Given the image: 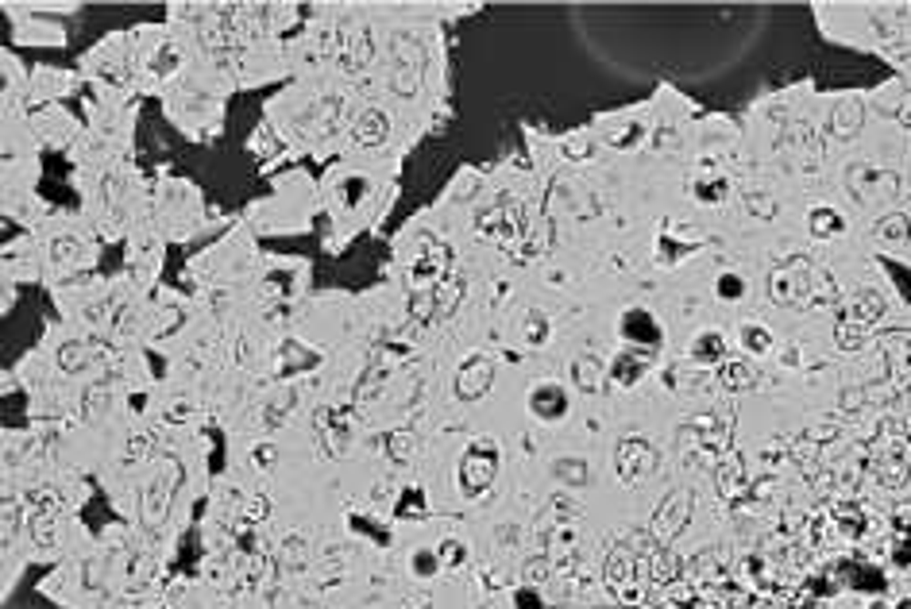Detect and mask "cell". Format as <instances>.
<instances>
[{"mask_svg": "<svg viewBox=\"0 0 911 609\" xmlns=\"http://www.w3.org/2000/svg\"><path fill=\"white\" fill-rule=\"evenodd\" d=\"M267 517H271V498H267V493H255V498L243 505V521H248V524H263Z\"/></svg>", "mask_w": 911, "mask_h": 609, "instance_id": "cell-46", "label": "cell"}, {"mask_svg": "<svg viewBox=\"0 0 911 609\" xmlns=\"http://www.w3.org/2000/svg\"><path fill=\"white\" fill-rule=\"evenodd\" d=\"M881 351H885V363H888L892 393H907L911 390V336L907 332H885L881 336Z\"/></svg>", "mask_w": 911, "mask_h": 609, "instance_id": "cell-12", "label": "cell"}, {"mask_svg": "<svg viewBox=\"0 0 911 609\" xmlns=\"http://www.w3.org/2000/svg\"><path fill=\"white\" fill-rule=\"evenodd\" d=\"M405 609H429V594H421V598H405Z\"/></svg>", "mask_w": 911, "mask_h": 609, "instance_id": "cell-57", "label": "cell"}, {"mask_svg": "<svg viewBox=\"0 0 911 609\" xmlns=\"http://www.w3.org/2000/svg\"><path fill=\"white\" fill-rule=\"evenodd\" d=\"M448 270H452V247L436 236H421V251L410 267V289L414 293L436 289L448 278Z\"/></svg>", "mask_w": 911, "mask_h": 609, "instance_id": "cell-5", "label": "cell"}, {"mask_svg": "<svg viewBox=\"0 0 911 609\" xmlns=\"http://www.w3.org/2000/svg\"><path fill=\"white\" fill-rule=\"evenodd\" d=\"M476 228L483 236H491L495 243H517L526 239V217H522V205L510 201V197H502L498 205H491L486 212H479L476 217Z\"/></svg>", "mask_w": 911, "mask_h": 609, "instance_id": "cell-8", "label": "cell"}, {"mask_svg": "<svg viewBox=\"0 0 911 609\" xmlns=\"http://www.w3.org/2000/svg\"><path fill=\"white\" fill-rule=\"evenodd\" d=\"M548 574H552V559L533 555V559H526V567H522V583L526 586H545Z\"/></svg>", "mask_w": 911, "mask_h": 609, "instance_id": "cell-41", "label": "cell"}, {"mask_svg": "<svg viewBox=\"0 0 911 609\" xmlns=\"http://www.w3.org/2000/svg\"><path fill=\"white\" fill-rule=\"evenodd\" d=\"M128 455L132 459H151L155 455V436L151 432H136L132 440H128Z\"/></svg>", "mask_w": 911, "mask_h": 609, "instance_id": "cell-48", "label": "cell"}, {"mask_svg": "<svg viewBox=\"0 0 911 609\" xmlns=\"http://www.w3.org/2000/svg\"><path fill=\"white\" fill-rule=\"evenodd\" d=\"M885 317V298L876 289H857L854 293V301H850V320H857V324H873V320H881Z\"/></svg>", "mask_w": 911, "mask_h": 609, "instance_id": "cell-27", "label": "cell"}, {"mask_svg": "<svg viewBox=\"0 0 911 609\" xmlns=\"http://www.w3.org/2000/svg\"><path fill=\"white\" fill-rule=\"evenodd\" d=\"M638 139H641V127H638V124H630V127L622 131V136H614L610 143H614V147H622V151H626V147H630V143H638Z\"/></svg>", "mask_w": 911, "mask_h": 609, "instance_id": "cell-54", "label": "cell"}, {"mask_svg": "<svg viewBox=\"0 0 911 609\" xmlns=\"http://www.w3.org/2000/svg\"><path fill=\"white\" fill-rule=\"evenodd\" d=\"M714 486H719L722 502H742L745 498V459L738 452H726L714 463Z\"/></svg>", "mask_w": 911, "mask_h": 609, "instance_id": "cell-14", "label": "cell"}, {"mask_svg": "<svg viewBox=\"0 0 911 609\" xmlns=\"http://www.w3.org/2000/svg\"><path fill=\"white\" fill-rule=\"evenodd\" d=\"M460 493L464 498H483L486 490H491V482H495V474H498V443L495 440H476L471 448L464 452V459H460Z\"/></svg>", "mask_w": 911, "mask_h": 609, "instance_id": "cell-3", "label": "cell"}, {"mask_svg": "<svg viewBox=\"0 0 911 609\" xmlns=\"http://www.w3.org/2000/svg\"><path fill=\"white\" fill-rule=\"evenodd\" d=\"M298 405V393L294 390H282V393H274V398L267 401V409H263V421H267V428H282V421L290 417V409Z\"/></svg>", "mask_w": 911, "mask_h": 609, "instance_id": "cell-36", "label": "cell"}, {"mask_svg": "<svg viewBox=\"0 0 911 609\" xmlns=\"http://www.w3.org/2000/svg\"><path fill=\"white\" fill-rule=\"evenodd\" d=\"M742 348L750 355H769L773 351V332L764 324H742Z\"/></svg>", "mask_w": 911, "mask_h": 609, "instance_id": "cell-37", "label": "cell"}, {"mask_svg": "<svg viewBox=\"0 0 911 609\" xmlns=\"http://www.w3.org/2000/svg\"><path fill=\"white\" fill-rule=\"evenodd\" d=\"M545 340H548V320L541 317V312H529L526 317V343L529 348H541Z\"/></svg>", "mask_w": 911, "mask_h": 609, "instance_id": "cell-45", "label": "cell"}, {"mask_svg": "<svg viewBox=\"0 0 911 609\" xmlns=\"http://www.w3.org/2000/svg\"><path fill=\"white\" fill-rule=\"evenodd\" d=\"M865 340H869L865 324H857V320H850V317L838 320V328H834V343H838L842 351H861V348H865Z\"/></svg>", "mask_w": 911, "mask_h": 609, "instance_id": "cell-34", "label": "cell"}, {"mask_svg": "<svg viewBox=\"0 0 911 609\" xmlns=\"http://www.w3.org/2000/svg\"><path fill=\"white\" fill-rule=\"evenodd\" d=\"M548 236H552V224L548 220H541V224H537L533 228V232H526V255H537V251H545V247H548Z\"/></svg>", "mask_w": 911, "mask_h": 609, "instance_id": "cell-49", "label": "cell"}, {"mask_svg": "<svg viewBox=\"0 0 911 609\" xmlns=\"http://www.w3.org/2000/svg\"><path fill=\"white\" fill-rule=\"evenodd\" d=\"M394 517L398 521H417V517H425V493H421V486H410L398 498V505H394Z\"/></svg>", "mask_w": 911, "mask_h": 609, "instance_id": "cell-38", "label": "cell"}, {"mask_svg": "<svg viewBox=\"0 0 911 609\" xmlns=\"http://www.w3.org/2000/svg\"><path fill=\"white\" fill-rule=\"evenodd\" d=\"M811 289H815V270H811V259L795 255L788 262H780L769 278V293L776 305H807L811 301Z\"/></svg>", "mask_w": 911, "mask_h": 609, "instance_id": "cell-4", "label": "cell"}, {"mask_svg": "<svg viewBox=\"0 0 911 609\" xmlns=\"http://www.w3.org/2000/svg\"><path fill=\"white\" fill-rule=\"evenodd\" d=\"M645 370H649V355H641V351H622L610 363V382L614 386H638L641 378H645Z\"/></svg>", "mask_w": 911, "mask_h": 609, "instance_id": "cell-25", "label": "cell"}, {"mask_svg": "<svg viewBox=\"0 0 911 609\" xmlns=\"http://www.w3.org/2000/svg\"><path fill=\"white\" fill-rule=\"evenodd\" d=\"M363 193H367L363 178H344V182L336 186V197H340V205H344V208H355V201H360Z\"/></svg>", "mask_w": 911, "mask_h": 609, "instance_id": "cell-43", "label": "cell"}, {"mask_svg": "<svg viewBox=\"0 0 911 609\" xmlns=\"http://www.w3.org/2000/svg\"><path fill=\"white\" fill-rule=\"evenodd\" d=\"M433 293H436V324H445L452 312L460 309V301H464V278H460V274H456V278L448 274Z\"/></svg>", "mask_w": 911, "mask_h": 609, "instance_id": "cell-28", "label": "cell"}, {"mask_svg": "<svg viewBox=\"0 0 911 609\" xmlns=\"http://www.w3.org/2000/svg\"><path fill=\"white\" fill-rule=\"evenodd\" d=\"M564 155L568 158H591L595 155V143L591 139H568L564 143Z\"/></svg>", "mask_w": 911, "mask_h": 609, "instance_id": "cell-52", "label": "cell"}, {"mask_svg": "<svg viewBox=\"0 0 911 609\" xmlns=\"http://www.w3.org/2000/svg\"><path fill=\"white\" fill-rule=\"evenodd\" d=\"M568 393H564V386H557V382H537L533 390H529V413L537 417V421H560V417H568Z\"/></svg>", "mask_w": 911, "mask_h": 609, "instance_id": "cell-15", "label": "cell"}, {"mask_svg": "<svg viewBox=\"0 0 911 609\" xmlns=\"http://www.w3.org/2000/svg\"><path fill=\"white\" fill-rule=\"evenodd\" d=\"M340 62L348 66V70H363V66L371 62V31L360 24V27H340Z\"/></svg>", "mask_w": 911, "mask_h": 609, "instance_id": "cell-20", "label": "cell"}, {"mask_svg": "<svg viewBox=\"0 0 911 609\" xmlns=\"http://www.w3.org/2000/svg\"><path fill=\"white\" fill-rule=\"evenodd\" d=\"M352 139L360 147H383L390 139V117L379 108H363L352 120Z\"/></svg>", "mask_w": 911, "mask_h": 609, "instance_id": "cell-19", "label": "cell"}, {"mask_svg": "<svg viewBox=\"0 0 911 609\" xmlns=\"http://www.w3.org/2000/svg\"><path fill=\"white\" fill-rule=\"evenodd\" d=\"M552 474L560 479V486H588V479H591L588 463H583V459H572V455L552 459Z\"/></svg>", "mask_w": 911, "mask_h": 609, "instance_id": "cell-31", "label": "cell"}, {"mask_svg": "<svg viewBox=\"0 0 911 609\" xmlns=\"http://www.w3.org/2000/svg\"><path fill=\"white\" fill-rule=\"evenodd\" d=\"M881 443L885 448H881V459H876V474H881V482L888 490H896V486L907 482V474H911V443L892 421L881 428Z\"/></svg>", "mask_w": 911, "mask_h": 609, "instance_id": "cell-7", "label": "cell"}, {"mask_svg": "<svg viewBox=\"0 0 911 609\" xmlns=\"http://www.w3.org/2000/svg\"><path fill=\"white\" fill-rule=\"evenodd\" d=\"M691 359L699 367H722L726 363V340L719 332H699L691 343Z\"/></svg>", "mask_w": 911, "mask_h": 609, "instance_id": "cell-26", "label": "cell"}, {"mask_svg": "<svg viewBox=\"0 0 911 609\" xmlns=\"http://www.w3.org/2000/svg\"><path fill=\"white\" fill-rule=\"evenodd\" d=\"M174 486H178V467H174V463H162L155 479L143 486L139 509H143V521H148L151 529H159V524L167 521L170 505H174Z\"/></svg>", "mask_w": 911, "mask_h": 609, "instance_id": "cell-11", "label": "cell"}, {"mask_svg": "<svg viewBox=\"0 0 911 609\" xmlns=\"http://www.w3.org/2000/svg\"><path fill=\"white\" fill-rule=\"evenodd\" d=\"M719 382H722V390H730V393H750V390L761 382V374H757V367L750 363V359L726 355V363L719 367Z\"/></svg>", "mask_w": 911, "mask_h": 609, "instance_id": "cell-21", "label": "cell"}, {"mask_svg": "<svg viewBox=\"0 0 911 609\" xmlns=\"http://www.w3.org/2000/svg\"><path fill=\"white\" fill-rule=\"evenodd\" d=\"M274 463H279V452H274V443H259V448L251 452V467L271 471Z\"/></svg>", "mask_w": 911, "mask_h": 609, "instance_id": "cell-51", "label": "cell"}, {"mask_svg": "<svg viewBox=\"0 0 911 609\" xmlns=\"http://www.w3.org/2000/svg\"><path fill=\"white\" fill-rule=\"evenodd\" d=\"M614 471H618V479L630 482V486L641 482V479H649V474L657 471V452H653V443L641 440V436L618 440V448H614Z\"/></svg>", "mask_w": 911, "mask_h": 609, "instance_id": "cell-10", "label": "cell"}, {"mask_svg": "<svg viewBox=\"0 0 911 609\" xmlns=\"http://www.w3.org/2000/svg\"><path fill=\"white\" fill-rule=\"evenodd\" d=\"M51 259H55V262H74V259H81V239H74V236H58V239L51 243Z\"/></svg>", "mask_w": 911, "mask_h": 609, "instance_id": "cell-44", "label": "cell"}, {"mask_svg": "<svg viewBox=\"0 0 911 609\" xmlns=\"http://www.w3.org/2000/svg\"><path fill=\"white\" fill-rule=\"evenodd\" d=\"M603 583L614 594L618 605H641L645 602V579L638 574V563H633V548L630 544H614L607 563H603Z\"/></svg>", "mask_w": 911, "mask_h": 609, "instance_id": "cell-2", "label": "cell"}, {"mask_svg": "<svg viewBox=\"0 0 911 609\" xmlns=\"http://www.w3.org/2000/svg\"><path fill=\"white\" fill-rule=\"evenodd\" d=\"M471 189H476V178H471V174H467V178H464V182H460V186H456V189H452V197H456V201H460V197H471Z\"/></svg>", "mask_w": 911, "mask_h": 609, "instance_id": "cell-56", "label": "cell"}, {"mask_svg": "<svg viewBox=\"0 0 911 609\" xmlns=\"http://www.w3.org/2000/svg\"><path fill=\"white\" fill-rule=\"evenodd\" d=\"M441 571V559H436V552L429 555V552H417L414 555V574L417 579H433V574Z\"/></svg>", "mask_w": 911, "mask_h": 609, "instance_id": "cell-50", "label": "cell"}, {"mask_svg": "<svg viewBox=\"0 0 911 609\" xmlns=\"http://www.w3.org/2000/svg\"><path fill=\"white\" fill-rule=\"evenodd\" d=\"M683 579H691L699 590H703V586H722L726 583V559H722V552L719 548H703L688 563V574H683Z\"/></svg>", "mask_w": 911, "mask_h": 609, "instance_id": "cell-17", "label": "cell"}, {"mask_svg": "<svg viewBox=\"0 0 911 609\" xmlns=\"http://www.w3.org/2000/svg\"><path fill=\"white\" fill-rule=\"evenodd\" d=\"M55 536H58V509H36L31 513V540L39 548H51Z\"/></svg>", "mask_w": 911, "mask_h": 609, "instance_id": "cell-32", "label": "cell"}, {"mask_svg": "<svg viewBox=\"0 0 911 609\" xmlns=\"http://www.w3.org/2000/svg\"><path fill=\"white\" fill-rule=\"evenodd\" d=\"M714 293H719L722 301H742L745 298V278L738 270H726V274H719V282H714Z\"/></svg>", "mask_w": 911, "mask_h": 609, "instance_id": "cell-40", "label": "cell"}, {"mask_svg": "<svg viewBox=\"0 0 911 609\" xmlns=\"http://www.w3.org/2000/svg\"><path fill=\"white\" fill-rule=\"evenodd\" d=\"M683 579V563H680V555L669 548V544H660L657 552H653V559H649V583H657V586H672V583H680Z\"/></svg>", "mask_w": 911, "mask_h": 609, "instance_id": "cell-23", "label": "cell"}, {"mask_svg": "<svg viewBox=\"0 0 911 609\" xmlns=\"http://www.w3.org/2000/svg\"><path fill=\"white\" fill-rule=\"evenodd\" d=\"M541 594H537V586H522L517 590V609H541Z\"/></svg>", "mask_w": 911, "mask_h": 609, "instance_id": "cell-53", "label": "cell"}, {"mask_svg": "<svg viewBox=\"0 0 911 609\" xmlns=\"http://www.w3.org/2000/svg\"><path fill=\"white\" fill-rule=\"evenodd\" d=\"M105 405H108V390H105V386H93L86 398H81V417H86V421H97V417L105 413Z\"/></svg>", "mask_w": 911, "mask_h": 609, "instance_id": "cell-42", "label": "cell"}, {"mask_svg": "<svg viewBox=\"0 0 911 609\" xmlns=\"http://www.w3.org/2000/svg\"><path fill=\"white\" fill-rule=\"evenodd\" d=\"M572 382L579 393H607L610 382V367L595 355H576L572 359Z\"/></svg>", "mask_w": 911, "mask_h": 609, "instance_id": "cell-18", "label": "cell"}, {"mask_svg": "<svg viewBox=\"0 0 911 609\" xmlns=\"http://www.w3.org/2000/svg\"><path fill=\"white\" fill-rule=\"evenodd\" d=\"M383 382H386V363H371V367H367V374L360 378V382H355V401L371 405V401L379 398Z\"/></svg>", "mask_w": 911, "mask_h": 609, "instance_id": "cell-35", "label": "cell"}, {"mask_svg": "<svg viewBox=\"0 0 911 609\" xmlns=\"http://www.w3.org/2000/svg\"><path fill=\"white\" fill-rule=\"evenodd\" d=\"M436 559H441V567H464L467 552H464L460 540H445V544L436 548Z\"/></svg>", "mask_w": 911, "mask_h": 609, "instance_id": "cell-47", "label": "cell"}, {"mask_svg": "<svg viewBox=\"0 0 911 609\" xmlns=\"http://www.w3.org/2000/svg\"><path fill=\"white\" fill-rule=\"evenodd\" d=\"M807 228H811V236H815V239H834V236L845 232V220L838 217L831 205H819V208H811Z\"/></svg>", "mask_w": 911, "mask_h": 609, "instance_id": "cell-29", "label": "cell"}, {"mask_svg": "<svg viewBox=\"0 0 911 609\" xmlns=\"http://www.w3.org/2000/svg\"><path fill=\"white\" fill-rule=\"evenodd\" d=\"M876 236H881V239H892V243H904V239L911 236V224H907L904 212H892V217H885L881 224H876Z\"/></svg>", "mask_w": 911, "mask_h": 609, "instance_id": "cell-39", "label": "cell"}, {"mask_svg": "<svg viewBox=\"0 0 911 609\" xmlns=\"http://www.w3.org/2000/svg\"><path fill=\"white\" fill-rule=\"evenodd\" d=\"M900 124H904V127H911V101L900 108Z\"/></svg>", "mask_w": 911, "mask_h": 609, "instance_id": "cell-58", "label": "cell"}, {"mask_svg": "<svg viewBox=\"0 0 911 609\" xmlns=\"http://www.w3.org/2000/svg\"><path fill=\"white\" fill-rule=\"evenodd\" d=\"M383 448H386V455L394 459L398 467H410V463H414V455H417V432H414L410 424L390 428V432L383 436Z\"/></svg>", "mask_w": 911, "mask_h": 609, "instance_id": "cell-24", "label": "cell"}, {"mask_svg": "<svg viewBox=\"0 0 911 609\" xmlns=\"http://www.w3.org/2000/svg\"><path fill=\"white\" fill-rule=\"evenodd\" d=\"M495 386V359L491 355H467L452 374V398L456 401H479Z\"/></svg>", "mask_w": 911, "mask_h": 609, "instance_id": "cell-9", "label": "cell"}, {"mask_svg": "<svg viewBox=\"0 0 911 609\" xmlns=\"http://www.w3.org/2000/svg\"><path fill=\"white\" fill-rule=\"evenodd\" d=\"M313 421H317L321 440L329 443V452L333 455H344L348 443H352V405H344V409H317Z\"/></svg>", "mask_w": 911, "mask_h": 609, "instance_id": "cell-13", "label": "cell"}, {"mask_svg": "<svg viewBox=\"0 0 911 609\" xmlns=\"http://www.w3.org/2000/svg\"><path fill=\"white\" fill-rule=\"evenodd\" d=\"M286 548H290V552H286V559H290V567H294V563L302 567V563H305V544H302V540H290V544H286Z\"/></svg>", "mask_w": 911, "mask_h": 609, "instance_id": "cell-55", "label": "cell"}, {"mask_svg": "<svg viewBox=\"0 0 911 609\" xmlns=\"http://www.w3.org/2000/svg\"><path fill=\"white\" fill-rule=\"evenodd\" d=\"M55 359H58V370L62 374H81V370L89 367V348L81 340H70V343H62Z\"/></svg>", "mask_w": 911, "mask_h": 609, "instance_id": "cell-33", "label": "cell"}, {"mask_svg": "<svg viewBox=\"0 0 911 609\" xmlns=\"http://www.w3.org/2000/svg\"><path fill=\"white\" fill-rule=\"evenodd\" d=\"M691 509H695V490L691 486L669 490V498L657 505L653 524H649V533L657 536V544H672V540L688 529V524H691Z\"/></svg>", "mask_w": 911, "mask_h": 609, "instance_id": "cell-6", "label": "cell"}, {"mask_svg": "<svg viewBox=\"0 0 911 609\" xmlns=\"http://www.w3.org/2000/svg\"><path fill=\"white\" fill-rule=\"evenodd\" d=\"M622 340L626 343H638V348H660V324L649 309H626L622 317Z\"/></svg>", "mask_w": 911, "mask_h": 609, "instance_id": "cell-16", "label": "cell"}, {"mask_svg": "<svg viewBox=\"0 0 911 609\" xmlns=\"http://www.w3.org/2000/svg\"><path fill=\"white\" fill-rule=\"evenodd\" d=\"M425 43L417 31H394L390 36V55H386V81L398 96H414L425 77Z\"/></svg>", "mask_w": 911, "mask_h": 609, "instance_id": "cell-1", "label": "cell"}, {"mask_svg": "<svg viewBox=\"0 0 911 609\" xmlns=\"http://www.w3.org/2000/svg\"><path fill=\"white\" fill-rule=\"evenodd\" d=\"M691 193L699 197V201H707V205H719L722 197L730 193V178H726V174H719V170H703V174L695 178Z\"/></svg>", "mask_w": 911, "mask_h": 609, "instance_id": "cell-30", "label": "cell"}, {"mask_svg": "<svg viewBox=\"0 0 911 609\" xmlns=\"http://www.w3.org/2000/svg\"><path fill=\"white\" fill-rule=\"evenodd\" d=\"M861 124H865V105H861L857 96H845V101H838V108L831 112V131L838 139H854Z\"/></svg>", "mask_w": 911, "mask_h": 609, "instance_id": "cell-22", "label": "cell"}]
</instances>
